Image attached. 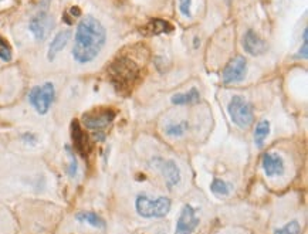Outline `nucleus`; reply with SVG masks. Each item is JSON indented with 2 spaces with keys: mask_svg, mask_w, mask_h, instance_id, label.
Here are the masks:
<instances>
[{
  "mask_svg": "<svg viewBox=\"0 0 308 234\" xmlns=\"http://www.w3.org/2000/svg\"><path fill=\"white\" fill-rule=\"evenodd\" d=\"M107 41V32L101 21L93 16L82 17L77 26L73 57L77 63L87 64L97 58Z\"/></svg>",
  "mask_w": 308,
  "mask_h": 234,
  "instance_id": "1",
  "label": "nucleus"
},
{
  "mask_svg": "<svg viewBox=\"0 0 308 234\" xmlns=\"http://www.w3.org/2000/svg\"><path fill=\"white\" fill-rule=\"evenodd\" d=\"M110 80L118 92L128 94L132 91V87L138 81L139 67L138 64L127 57L115 60L108 68Z\"/></svg>",
  "mask_w": 308,
  "mask_h": 234,
  "instance_id": "2",
  "label": "nucleus"
},
{
  "mask_svg": "<svg viewBox=\"0 0 308 234\" xmlns=\"http://www.w3.org/2000/svg\"><path fill=\"white\" fill-rule=\"evenodd\" d=\"M136 213L144 218L165 217L171 210V200L165 196H159L155 200H151L146 195H138L135 200Z\"/></svg>",
  "mask_w": 308,
  "mask_h": 234,
  "instance_id": "3",
  "label": "nucleus"
},
{
  "mask_svg": "<svg viewBox=\"0 0 308 234\" xmlns=\"http://www.w3.org/2000/svg\"><path fill=\"white\" fill-rule=\"evenodd\" d=\"M227 111H229V115L231 118L233 124H236L242 129L249 128L253 124V119H254L253 108H251L250 102L244 100L240 95H234L230 100Z\"/></svg>",
  "mask_w": 308,
  "mask_h": 234,
  "instance_id": "4",
  "label": "nucleus"
},
{
  "mask_svg": "<svg viewBox=\"0 0 308 234\" xmlns=\"http://www.w3.org/2000/svg\"><path fill=\"white\" fill-rule=\"evenodd\" d=\"M56 98V88L53 83H44L43 85H37L32 88V91L29 92V101L32 104V107L40 114V115H46L49 112L51 104L54 102Z\"/></svg>",
  "mask_w": 308,
  "mask_h": 234,
  "instance_id": "5",
  "label": "nucleus"
},
{
  "mask_svg": "<svg viewBox=\"0 0 308 234\" xmlns=\"http://www.w3.org/2000/svg\"><path fill=\"white\" fill-rule=\"evenodd\" d=\"M115 111L113 108L107 107H99L96 109H91L82 115V122L85 128L91 131H102L105 126H108L115 118Z\"/></svg>",
  "mask_w": 308,
  "mask_h": 234,
  "instance_id": "6",
  "label": "nucleus"
},
{
  "mask_svg": "<svg viewBox=\"0 0 308 234\" xmlns=\"http://www.w3.org/2000/svg\"><path fill=\"white\" fill-rule=\"evenodd\" d=\"M247 71V61L242 55H237L231 58L227 66L223 70V83L225 84H236L243 81Z\"/></svg>",
  "mask_w": 308,
  "mask_h": 234,
  "instance_id": "7",
  "label": "nucleus"
},
{
  "mask_svg": "<svg viewBox=\"0 0 308 234\" xmlns=\"http://www.w3.org/2000/svg\"><path fill=\"white\" fill-rule=\"evenodd\" d=\"M199 226V217L196 216L195 209L191 204H185L176 223L175 234H193Z\"/></svg>",
  "mask_w": 308,
  "mask_h": 234,
  "instance_id": "8",
  "label": "nucleus"
},
{
  "mask_svg": "<svg viewBox=\"0 0 308 234\" xmlns=\"http://www.w3.org/2000/svg\"><path fill=\"white\" fill-rule=\"evenodd\" d=\"M152 162H154V166L156 167L158 170H161L163 179H165L169 189L179 184V182H180V170L173 161H165L161 158H155Z\"/></svg>",
  "mask_w": 308,
  "mask_h": 234,
  "instance_id": "9",
  "label": "nucleus"
},
{
  "mask_svg": "<svg viewBox=\"0 0 308 234\" xmlns=\"http://www.w3.org/2000/svg\"><path fill=\"white\" fill-rule=\"evenodd\" d=\"M29 27H30V32L33 33V36L38 41H43L49 36L50 30L53 27V20L46 12H40L30 20Z\"/></svg>",
  "mask_w": 308,
  "mask_h": 234,
  "instance_id": "10",
  "label": "nucleus"
},
{
  "mask_svg": "<svg viewBox=\"0 0 308 234\" xmlns=\"http://www.w3.org/2000/svg\"><path fill=\"white\" fill-rule=\"evenodd\" d=\"M243 49L250 55H260L266 51V43L254 30H247L243 36Z\"/></svg>",
  "mask_w": 308,
  "mask_h": 234,
  "instance_id": "11",
  "label": "nucleus"
},
{
  "mask_svg": "<svg viewBox=\"0 0 308 234\" xmlns=\"http://www.w3.org/2000/svg\"><path fill=\"white\" fill-rule=\"evenodd\" d=\"M263 169L267 176H278L284 173V161L277 153L263 155Z\"/></svg>",
  "mask_w": 308,
  "mask_h": 234,
  "instance_id": "12",
  "label": "nucleus"
},
{
  "mask_svg": "<svg viewBox=\"0 0 308 234\" xmlns=\"http://www.w3.org/2000/svg\"><path fill=\"white\" fill-rule=\"evenodd\" d=\"M71 136H73L74 148L77 149V152H80L82 156H85L90 152V142H88V136L82 131L78 121H73L71 124Z\"/></svg>",
  "mask_w": 308,
  "mask_h": 234,
  "instance_id": "13",
  "label": "nucleus"
},
{
  "mask_svg": "<svg viewBox=\"0 0 308 234\" xmlns=\"http://www.w3.org/2000/svg\"><path fill=\"white\" fill-rule=\"evenodd\" d=\"M70 38H71V32L70 30H63V32H60V33L53 38V41L50 43L49 53H47L49 61H54V58L57 57V54L67 46V43L70 41Z\"/></svg>",
  "mask_w": 308,
  "mask_h": 234,
  "instance_id": "14",
  "label": "nucleus"
},
{
  "mask_svg": "<svg viewBox=\"0 0 308 234\" xmlns=\"http://www.w3.org/2000/svg\"><path fill=\"white\" fill-rule=\"evenodd\" d=\"M173 30V26L166 21V20H161V18H154L151 20L146 26H144V33L149 34V36H158V34L171 33Z\"/></svg>",
  "mask_w": 308,
  "mask_h": 234,
  "instance_id": "15",
  "label": "nucleus"
},
{
  "mask_svg": "<svg viewBox=\"0 0 308 234\" xmlns=\"http://www.w3.org/2000/svg\"><path fill=\"white\" fill-rule=\"evenodd\" d=\"M269 135H270V122L267 119H263L260 121L254 131V144L257 148H263L264 141Z\"/></svg>",
  "mask_w": 308,
  "mask_h": 234,
  "instance_id": "16",
  "label": "nucleus"
},
{
  "mask_svg": "<svg viewBox=\"0 0 308 234\" xmlns=\"http://www.w3.org/2000/svg\"><path fill=\"white\" fill-rule=\"evenodd\" d=\"M76 217H77L78 221L88 223V224H91L93 227H97V229H104L105 227V221L99 217L98 215L93 213V212H80V213H77Z\"/></svg>",
  "mask_w": 308,
  "mask_h": 234,
  "instance_id": "17",
  "label": "nucleus"
},
{
  "mask_svg": "<svg viewBox=\"0 0 308 234\" xmlns=\"http://www.w3.org/2000/svg\"><path fill=\"white\" fill-rule=\"evenodd\" d=\"M200 94L196 88H192L191 91L185 92V94H175L172 97V104L175 105H186V104H193L199 100Z\"/></svg>",
  "mask_w": 308,
  "mask_h": 234,
  "instance_id": "18",
  "label": "nucleus"
},
{
  "mask_svg": "<svg viewBox=\"0 0 308 234\" xmlns=\"http://www.w3.org/2000/svg\"><path fill=\"white\" fill-rule=\"evenodd\" d=\"M188 128H189V124L186 121H183V122H179V124H171V125H168L165 132H166V135H169V136H182V135L188 131Z\"/></svg>",
  "mask_w": 308,
  "mask_h": 234,
  "instance_id": "19",
  "label": "nucleus"
},
{
  "mask_svg": "<svg viewBox=\"0 0 308 234\" xmlns=\"http://www.w3.org/2000/svg\"><path fill=\"white\" fill-rule=\"evenodd\" d=\"M211 189L212 192L214 195H217V196H227L230 193V186L225 180H222V179H214L212 182Z\"/></svg>",
  "mask_w": 308,
  "mask_h": 234,
  "instance_id": "20",
  "label": "nucleus"
},
{
  "mask_svg": "<svg viewBox=\"0 0 308 234\" xmlns=\"http://www.w3.org/2000/svg\"><path fill=\"white\" fill-rule=\"evenodd\" d=\"M301 233V226L297 220H291L281 229H277L276 234H300Z\"/></svg>",
  "mask_w": 308,
  "mask_h": 234,
  "instance_id": "21",
  "label": "nucleus"
},
{
  "mask_svg": "<svg viewBox=\"0 0 308 234\" xmlns=\"http://www.w3.org/2000/svg\"><path fill=\"white\" fill-rule=\"evenodd\" d=\"M12 55L13 54H12V47H10L9 41L4 37L0 36V58L7 63V61L12 60Z\"/></svg>",
  "mask_w": 308,
  "mask_h": 234,
  "instance_id": "22",
  "label": "nucleus"
},
{
  "mask_svg": "<svg viewBox=\"0 0 308 234\" xmlns=\"http://www.w3.org/2000/svg\"><path fill=\"white\" fill-rule=\"evenodd\" d=\"M179 9L183 16H192V0H179Z\"/></svg>",
  "mask_w": 308,
  "mask_h": 234,
  "instance_id": "23",
  "label": "nucleus"
},
{
  "mask_svg": "<svg viewBox=\"0 0 308 234\" xmlns=\"http://www.w3.org/2000/svg\"><path fill=\"white\" fill-rule=\"evenodd\" d=\"M67 152H68V156H70V159H71V163H70V167H68V175H70L71 178H74V176L77 175V169H78L77 159H76L74 153H73V151H71L68 146H67Z\"/></svg>",
  "mask_w": 308,
  "mask_h": 234,
  "instance_id": "24",
  "label": "nucleus"
},
{
  "mask_svg": "<svg viewBox=\"0 0 308 234\" xmlns=\"http://www.w3.org/2000/svg\"><path fill=\"white\" fill-rule=\"evenodd\" d=\"M297 57L300 58H307L308 57V30L306 29L304 33H303V47H300V51L297 54Z\"/></svg>",
  "mask_w": 308,
  "mask_h": 234,
  "instance_id": "25",
  "label": "nucleus"
},
{
  "mask_svg": "<svg viewBox=\"0 0 308 234\" xmlns=\"http://www.w3.org/2000/svg\"><path fill=\"white\" fill-rule=\"evenodd\" d=\"M70 13L73 15V17H80L81 16V10L77 7V6H74V7H71L70 9Z\"/></svg>",
  "mask_w": 308,
  "mask_h": 234,
  "instance_id": "26",
  "label": "nucleus"
},
{
  "mask_svg": "<svg viewBox=\"0 0 308 234\" xmlns=\"http://www.w3.org/2000/svg\"><path fill=\"white\" fill-rule=\"evenodd\" d=\"M0 1H1V0H0Z\"/></svg>",
  "mask_w": 308,
  "mask_h": 234,
  "instance_id": "27",
  "label": "nucleus"
}]
</instances>
